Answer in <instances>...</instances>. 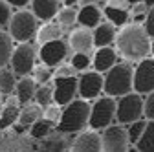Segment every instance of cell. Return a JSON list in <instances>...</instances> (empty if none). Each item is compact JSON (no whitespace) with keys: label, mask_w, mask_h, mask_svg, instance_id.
I'll use <instances>...</instances> for the list:
<instances>
[{"label":"cell","mask_w":154,"mask_h":152,"mask_svg":"<svg viewBox=\"0 0 154 152\" xmlns=\"http://www.w3.org/2000/svg\"><path fill=\"white\" fill-rule=\"evenodd\" d=\"M116 46L127 59H143L150 51V42L145 28L138 24H130L123 28L116 37Z\"/></svg>","instance_id":"obj_1"},{"label":"cell","mask_w":154,"mask_h":152,"mask_svg":"<svg viewBox=\"0 0 154 152\" xmlns=\"http://www.w3.org/2000/svg\"><path fill=\"white\" fill-rule=\"evenodd\" d=\"M66 108L63 110L59 121H57V132L61 134H73V132H81L88 125V116H90V105L86 99L79 101H70L64 105Z\"/></svg>","instance_id":"obj_2"},{"label":"cell","mask_w":154,"mask_h":152,"mask_svg":"<svg viewBox=\"0 0 154 152\" xmlns=\"http://www.w3.org/2000/svg\"><path fill=\"white\" fill-rule=\"evenodd\" d=\"M106 71H108L106 77L103 79V92H106V96L121 97L132 90L134 70L130 68V64L119 62V64H114L112 68H108Z\"/></svg>","instance_id":"obj_3"},{"label":"cell","mask_w":154,"mask_h":152,"mask_svg":"<svg viewBox=\"0 0 154 152\" xmlns=\"http://www.w3.org/2000/svg\"><path fill=\"white\" fill-rule=\"evenodd\" d=\"M37 31V17L31 11H17L9 18V37L17 42H28Z\"/></svg>","instance_id":"obj_4"},{"label":"cell","mask_w":154,"mask_h":152,"mask_svg":"<svg viewBox=\"0 0 154 152\" xmlns=\"http://www.w3.org/2000/svg\"><path fill=\"white\" fill-rule=\"evenodd\" d=\"M114 119H116V101H114V97H110V96L101 97L90 106L88 125L94 130L106 128L108 125H112Z\"/></svg>","instance_id":"obj_5"},{"label":"cell","mask_w":154,"mask_h":152,"mask_svg":"<svg viewBox=\"0 0 154 152\" xmlns=\"http://www.w3.org/2000/svg\"><path fill=\"white\" fill-rule=\"evenodd\" d=\"M143 116V101L141 93H125L116 103V119L121 125H128Z\"/></svg>","instance_id":"obj_6"},{"label":"cell","mask_w":154,"mask_h":152,"mask_svg":"<svg viewBox=\"0 0 154 152\" xmlns=\"http://www.w3.org/2000/svg\"><path fill=\"white\" fill-rule=\"evenodd\" d=\"M101 134V150L105 152H125L128 148V136L121 125H108Z\"/></svg>","instance_id":"obj_7"},{"label":"cell","mask_w":154,"mask_h":152,"mask_svg":"<svg viewBox=\"0 0 154 152\" xmlns=\"http://www.w3.org/2000/svg\"><path fill=\"white\" fill-rule=\"evenodd\" d=\"M9 62L17 75H28L35 68V48L31 44L20 42V46H17L11 51Z\"/></svg>","instance_id":"obj_8"},{"label":"cell","mask_w":154,"mask_h":152,"mask_svg":"<svg viewBox=\"0 0 154 152\" xmlns=\"http://www.w3.org/2000/svg\"><path fill=\"white\" fill-rule=\"evenodd\" d=\"M132 90L138 93H149L154 90V61L145 59L138 64L136 71L132 75Z\"/></svg>","instance_id":"obj_9"},{"label":"cell","mask_w":154,"mask_h":152,"mask_svg":"<svg viewBox=\"0 0 154 152\" xmlns=\"http://www.w3.org/2000/svg\"><path fill=\"white\" fill-rule=\"evenodd\" d=\"M53 101L55 105H68L77 93V77L66 75V77H55L53 81Z\"/></svg>","instance_id":"obj_10"},{"label":"cell","mask_w":154,"mask_h":152,"mask_svg":"<svg viewBox=\"0 0 154 152\" xmlns=\"http://www.w3.org/2000/svg\"><path fill=\"white\" fill-rule=\"evenodd\" d=\"M77 92L83 99H94L103 92V75L99 71H86L77 79Z\"/></svg>","instance_id":"obj_11"},{"label":"cell","mask_w":154,"mask_h":152,"mask_svg":"<svg viewBox=\"0 0 154 152\" xmlns=\"http://www.w3.org/2000/svg\"><path fill=\"white\" fill-rule=\"evenodd\" d=\"M68 53V46L61 41V39H53V41H48L42 44L41 48V61L46 64V66H57Z\"/></svg>","instance_id":"obj_12"},{"label":"cell","mask_w":154,"mask_h":152,"mask_svg":"<svg viewBox=\"0 0 154 152\" xmlns=\"http://www.w3.org/2000/svg\"><path fill=\"white\" fill-rule=\"evenodd\" d=\"M70 150H73V152H101V136H97L95 132H83L81 136L75 138Z\"/></svg>","instance_id":"obj_13"},{"label":"cell","mask_w":154,"mask_h":152,"mask_svg":"<svg viewBox=\"0 0 154 152\" xmlns=\"http://www.w3.org/2000/svg\"><path fill=\"white\" fill-rule=\"evenodd\" d=\"M33 15L41 20H50L59 11V0H31Z\"/></svg>","instance_id":"obj_14"},{"label":"cell","mask_w":154,"mask_h":152,"mask_svg":"<svg viewBox=\"0 0 154 152\" xmlns=\"http://www.w3.org/2000/svg\"><path fill=\"white\" fill-rule=\"evenodd\" d=\"M101 17L103 13L99 8H95L94 4H86V6H81V9L77 11V22L85 28H95L99 24Z\"/></svg>","instance_id":"obj_15"},{"label":"cell","mask_w":154,"mask_h":152,"mask_svg":"<svg viewBox=\"0 0 154 152\" xmlns=\"http://www.w3.org/2000/svg\"><path fill=\"white\" fill-rule=\"evenodd\" d=\"M116 61H118L116 51L108 46H101L94 55V68H95V71H106L108 68H112L116 64Z\"/></svg>","instance_id":"obj_16"},{"label":"cell","mask_w":154,"mask_h":152,"mask_svg":"<svg viewBox=\"0 0 154 152\" xmlns=\"http://www.w3.org/2000/svg\"><path fill=\"white\" fill-rule=\"evenodd\" d=\"M94 46V37L90 31L86 29H75L70 37V48L73 51H83V53H88V50Z\"/></svg>","instance_id":"obj_17"},{"label":"cell","mask_w":154,"mask_h":152,"mask_svg":"<svg viewBox=\"0 0 154 152\" xmlns=\"http://www.w3.org/2000/svg\"><path fill=\"white\" fill-rule=\"evenodd\" d=\"M35 90H37V83L33 79H29V77H22L15 84V92H17L18 103H22V105L29 103L35 97Z\"/></svg>","instance_id":"obj_18"},{"label":"cell","mask_w":154,"mask_h":152,"mask_svg":"<svg viewBox=\"0 0 154 152\" xmlns=\"http://www.w3.org/2000/svg\"><path fill=\"white\" fill-rule=\"evenodd\" d=\"M138 152H154V119H149L140 139L134 143Z\"/></svg>","instance_id":"obj_19"},{"label":"cell","mask_w":154,"mask_h":152,"mask_svg":"<svg viewBox=\"0 0 154 152\" xmlns=\"http://www.w3.org/2000/svg\"><path fill=\"white\" fill-rule=\"evenodd\" d=\"M92 37H94V44L95 46H108L116 39L114 24L112 22H108V24H97V26H95V31L92 33Z\"/></svg>","instance_id":"obj_20"},{"label":"cell","mask_w":154,"mask_h":152,"mask_svg":"<svg viewBox=\"0 0 154 152\" xmlns=\"http://www.w3.org/2000/svg\"><path fill=\"white\" fill-rule=\"evenodd\" d=\"M17 103H18V99H9L8 105L2 108V114H0V130H4V128L17 123L18 112H20L18 106H17Z\"/></svg>","instance_id":"obj_21"},{"label":"cell","mask_w":154,"mask_h":152,"mask_svg":"<svg viewBox=\"0 0 154 152\" xmlns=\"http://www.w3.org/2000/svg\"><path fill=\"white\" fill-rule=\"evenodd\" d=\"M42 117V110L41 106H26L22 108L20 112H18V123L24 125V126H29L31 123H35L37 119H41Z\"/></svg>","instance_id":"obj_22"},{"label":"cell","mask_w":154,"mask_h":152,"mask_svg":"<svg viewBox=\"0 0 154 152\" xmlns=\"http://www.w3.org/2000/svg\"><path fill=\"white\" fill-rule=\"evenodd\" d=\"M103 13H105V17L108 18V20H110L114 26H123V24H127V20H128V13H127L125 9L116 8V6L105 8Z\"/></svg>","instance_id":"obj_23"},{"label":"cell","mask_w":154,"mask_h":152,"mask_svg":"<svg viewBox=\"0 0 154 152\" xmlns=\"http://www.w3.org/2000/svg\"><path fill=\"white\" fill-rule=\"evenodd\" d=\"M13 51V44H11V37L4 31H0V68H4L9 62V57Z\"/></svg>","instance_id":"obj_24"},{"label":"cell","mask_w":154,"mask_h":152,"mask_svg":"<svg viewBox=\"0 0 154 152\" xmlns=\"http://www.w3.org/2000/svg\"><path fill=\"white\" fill-rule=\"evenodd\" d=\"M50 130H51V121L42 119V117L29 125V134H31V138H35V139L46 138V136L50 134Z\"/></svg>","instance_id":"obj_25"},{"label":"cell","mask_w":154,"mask_h":152,"mask_svg":"<svg viewBox=\"0 0 154 152\" xmlns=\"http://www.w3.org/2000/svg\"><path fill=\"white\" fill-rule=\"evenodd\" d=\"M15 84H17L15 71L0 70V92L6 93V96H9L11 92H15Z\"/></svg>","instance_id":"obj_26"},{"label":"cell","mask_w":154,"mask_h":152,"mask_svg":"<svg viewBox=\"0 0 154 152\" xmlns=\"http://www.w3.org/2000/svg\"><path fill=\"white\" fill-rule=\"evenodd\" d=\"M59 37H61V29L55 24H44L42 28H38V33H37L38 42H42V44L53 39H59Z\"/></svg>","instance_id":"obj_27"},{"label":"cell","mask_w":154,"mask_h":152,"mask_svg":"<svg viewBox=\"0 0 154 152\" xmlns=\"http://www.w3.org/2000/svg\"><path fill=\"white\" fill-rule=\"evenodd\" d=\"M33 99L37 101L38 106H48V105H51V101H53V88L44 83L42 86H38L35 90V97Z\"/></svg>","instance_id":"obj_28"},{"label":"cell","mask_w":154,"mask_h":152,"mask_svg":"<svg viewBox=\"0 0 154 152\" xmlns=\"http://www.w3.org/2000/svg\"><path fill=\"white\" fill-rule=\"evenodd\" d=\"M57 18H59V24L64 26V28H70L77 22V11L72 8V6H66L63 9L57 11Z\"/></svg>","instance_id":"obj_29"},{"label":"cell","mask_w":154,"mask_h":152,"mask_svg":"<svg viewBox=\"0 0 154 152\" xmlns=\"http://www.w3.org/2000/svg\"><path fill=\"white\" fill-rule=\"evenodd\" d=\"M145 125H147V121L145 119H136V121H132V123H128V128H127V136H128V143H136L138 139H140V136H141V132H143V128H145Z\"/></svg>","instance_id":"obj_30"},{"label":"cell","mask_w":154,"mask_h":152,"mask_svg":"<svg viewBox=\"0 0 154 152\" xmlns=\"http://www.w3.org/2000/svg\"><path fill=\"white\" fill-rule=\"evenodd\" d=\"M90 66V57L83 51H75V55L72 57V68L73 70H86Z\"/></svg>","instance_id":"obj_31"},{"label":"cell","mask_w":154,"mask_h":152,"mask_svg":"<svg viewBox=\"0 0 154 152\" xmlns=\"http://www.w3.org/2000/svg\"><path fill=\"white\" fill-rule=\"evenodd\" d=\"M143 116L149 119H154V90L149 92V97L143 101Z\"/></svg>","instance_id":"obj_32"},{"label":"cell","mask_w":154,"mask_h":152,"mask_svg":"<svg viewBox=\"0 0 154 152\" xmlns=\"http://www.w3.org/2000/svg\"><path fill=\"white\" fill-rule=\"evenodd\" d=\"M11 18V11H9V4L0 0V26H6Z\"/></svg>","instance_id":"obj_33"},{"label":"cell","mask_w":154,"mask_h":152,"mask_svg":"<svg viewBox=\"0 0 154 152\" xmlns=\"http://www.w3.org/2000/svg\"><path fill=\"white\" fill-rule=\"evenodd\" d=\"M145 31L149 35V39H154V6L150 8L149 15L145 17Z\"/></svg>","instance_id":"obj_34"},{"label":"cell","mask_w":154,"mask_h":152,"mask_svg":"<svg viewBox=\"0 0 154 152\" xmlns=\"http://www.w3.org/2000/svg\"><path fill=\"white\" fill-rule=\"evenodd\" d=\"M35 77H37L38 83H48L51 79V71L46 70V68H37L35 70Z\"/></svg>","instance_id":"obj_35"},{"label":"cell","mask_w":154,"mask_h":152,"mask_svg":"<svg viewBox=\"0 0 154 152\" xmlns=\"http://www.w3.org/2000/svg\"><path fill=\"white\" fill-rule=\"evenodd\" d=\"M48 110H46V119L48 121H59V117H61V112H59V106H51V105H48L46 106Z\"/></svg>","instance_id":"obj_36"},{"label":"cell","mask_w":154,"mask_h":152,"mask_svg":"<svg viewBox=\"0 0 154 152\" xmlns=\"http://www.w3.org/2000/svg\"><path fill=\"white\" fill-rule=\"evenodd\" d=\"M66 75H73V68H68V66L61 68L59 71H57V75H55V77H66Z\"/></svg>","instance_id":"obj_37"},{"label":"cell","mask_w":154,"mask_h":152,"mask_svg":"<svg viewBox=\"0 0 154 152\" xmlns=\"http://www.w3.org/2000/svg\"><path fill=\"white\" fill-rule=\"evenodd\" d=\"M8 2L11 4V6H15V8H22V6H26L29 0H8Z\"/></svg>","instance_id":"obj_38"},{"label":"cell","mask_w":154,"mask_h":152,"mask_svg":"<svg viewBox=\"0 0 154 152\" xmlns=\"http://www.w3.org/2000/svg\"><path fill=\"white\" fill-rule=\"evenodd\" d=\"M143 9H145V4H141V2H138V4H136V8H134V11H136L138 15H140V13H143Z\"/></svg>","instance_id":"obj_39"},{"label":"cell","mask_w":154,"mask_h":152,"mask_svg":"<svg viewBox=\"0 0 154 152\" xmlns=\"http://www.w3.org/2000/svg\"><path fill=\"white\" fill-rule=\"evenodd\" d=\"M143 4H145V8H152L154 6V0H143Z\"/></svg>","instance_id":"obj_40"},{"label":"cell","mask_w":154,"mask_h":152,"mask_svg":"<svg viewBox=\"0 0 154 152\" xmlns=\"http://www.w3.org/2000/svg\"><path fill=\"white\" fill-rule=\"evenodd\" d=\"M15 130H17V132H22V130H26V126L18 123V125H15Z\"/></svg>","instance_id":"obj_41"},{"label":"cell","mask_w":154,"mask_h":152,"mask_svg":"<svg viewBox=\"0 0 154 152\" xmlns=\"http://www.w3.org/2000/svg\"><path fill=\"white\" fill-rule=\"evenodd\" d=\"M95 0H81V6H86V4H94Z\"/></svg>","instance_id":"obj_42"},{"label":"cell","mask_w":154,"mask_h":152,"mask_svg":"<svg viewBox=\"0 0 154 152\" xmlns=\"http://www.w3.org/2000/svg\"><path fill=\"white\" fill-rule=\"evenodd\" d=\"M64 2H66V6H73V4L77 2V0H64Z\"/></svg>","instance_id":"obj_43"},{"label":"cell","mask_w":154,"mask_h":152,"mask_svg":"<svg viewBox=\"0 0 154 152\" xmlns=\"http://www.w3.org/2000/svg\"><path fill=\"white\" fill-rule=\"evenodd\" d=\"M128 4H138V2H141V0H127Z\"/></svg>","instance_id":"obj_44"},{"label":"cell","mask_w":154,"mask_h":152,"mask_svg":"<svg viewBox=\"0 0 154 152\" xmlns=\"http://www.w3.org/2000/svg\"><path fill=\"white\" fill-rule=\"evenodd\" d=\"M150 51H152V53H154V42H152V44H150Z\"/></svg>","instance_id":"obj_45"},{"label":"cell","mask_w":154,"mask_h":152,"mask_svg":"<svg viewBox=\"0 0 154 152\" xmlns=\"http://www.w3.org/2000/svg\"><path fill=\"white\" fill-rule=\"evenodd\" d=\"M2 108H4V106H2V101H0V114H2Z\"/></svg>","instance_id":"obj_46"}]
</instances>
